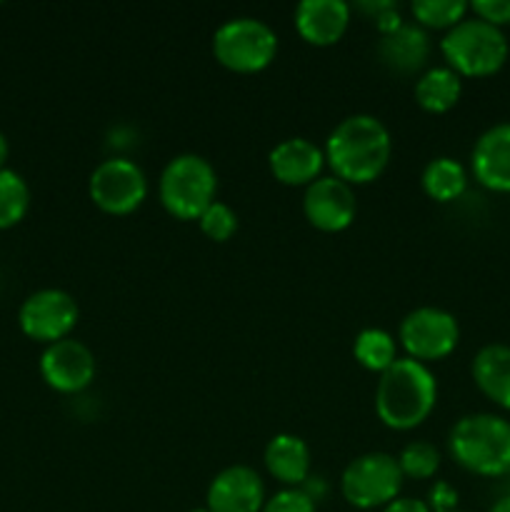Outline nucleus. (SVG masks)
<instances>
[{"label": "nucleus", "mask_w": 510, "mask_h": 512, "mask_svg": "<svg viewBox=\"0 0 510 512\" xmlns=\"http://www.w3.org/2000/svg\"><path fill=\"white\" fill-rule=\"evenodd\" d=\"M323 153L335 178L348 185H368L388 168L393 140L383 120L368 113H355L335 125L325 140Z\"/></svg>", "instance_id": "f257e3e1"}, {"label": "nucleus", "mask_w": 510, "mask_h": 512, "mask_svg": "<svg viewBox=\"0 0 510 512\" xmlns=\"http://www.w3.org/2000/svg\"><path fill=\"white\" fill-rule=\"evenodd\" d=\"M438 403V380L425 363L398 358L375 385V415L390 430H413L430 418Z\"/></svg>", "instance_id": "f03ea898"}, {"label": "nucleus", "mask_w": 510, "mask_h": 512, "mask_svg": "<svg viewBox=\"0 0 510 512\" xmlns=\"http://www.w3.org/2000/svg\"><path fill=\"white\" fill-rule=\"evenodd\" d=\"M455 463L483 478L510 473V423L493 413L463 415L448 435Z\"/></svg>", "instance_id": "7ed1b4c3"}, {"label": "nucleus", "mask_w": 510, "mask_h": 512, "mask_svg": "<svg viewBox=\"0 0 510 512\" xmlns=\"http://www.w3.org/2000/svg\"><path fill=\"white\" fill-rule=\"evenodd\" d=\"M218 195V173L203 155L180 153L165 163L158 198L175 220H198Z\"/></svg>", "instance_id": "20e7f679"}, {"label": "nucleus", "mask_w": 510, "mask_h": 512, "mask_svg": "<svg viewBox=\"0 0 510 512\" xmlns=\"http://www.w3.org/2000/svg\"><path fill=\"white\" fill-rule=\"evenodd\" d=\"M440 53L460 78H485L498 73L508 60V40L495 25L480 18H463L440 40Z\"/></svg>", "instance_id": "39448f33"}, {"label": "nucleus", "mask_w": 510, "mask_h": 512, "mask_svg": "<svg viewBox=\"0 0 510 512\" xmlns=\"http://www.w3.org/2000/svg\"><path fill=\"white\" fill-rule=\"evenodd\" d=\"M213 55L233 73H260L278 55V33L260 18H230L213 33Z\"/></svg>", "instance_id": "423d86ee"}, {"label": "nucleus", "mask_w": 510, "mask_h": 512, "mask_svg": "<svg viewBox=\"0 0 510 512\" xmlns=\"http://www.w3.org/2000/svg\"><path fill=\"white\" fill-rule=\"evenodd\" d=\"M403 473L395 455L365 453L350 460L340 475V493L345 503L358 510L385 508L400 498Z\"/></svg>", "instance_id": "0eeeda50"}, {"label": "nucleus", "mask_w": 510, "mask_h": 512, "mask_svg": "<svg viewBox=\"0 0 510 512\" xmlns=\"http://www.w3.org/2000/svg\"><path fill=\"white\" fill-rule=\"evenodd\" d=\"M88 195L108 215H130L148 198V178L135 160L113 155L90 173Z\"/></svg>", "instance_id": "6e6552de"}, {"label": "nucleus", "mask_w": 510, "mask_h": 512, "mask_svg": "<svg viewBox=\"0 0 510 512\" xmlns=\"http://www.w3.org/2000/svg\"><path fill=\"white\" fill-rule=\"evenodd\" d=\"M398 340L408 358L418 363H433L443 360L458 348L460 325L453 313L435 305L415 308L400 320Z\"/></svg>", "instance_id": "1a4fd4ad"}, {"label": "nucleus", "mask_w": 510, "mask_h": 512, "mask_svg": "<svg viewBox=\"0 0 510 512\" xmlns=\"http://www.w3.org/2000/svg\"><path fill=\"white\" fill-rule=\"evenodd\" d=\"M80 308L70 293L60 288L35 290L23 300L18 310V325L25 338L35 343L53 345L58 340L70 338L78 325Z\"/></svg>", "instance_id": "9d476101"}, {"label": "nucleus", "mask_w": 510, "mask_h": 512, "mask_svg": "<svg viewBox=\"0 0 510 512\" xmlns=\"http://www.w3.org/2000/svg\"><path fill=\"white\" fill-rule=\"evenodd\" d=\"M95 373H98V365H95L93 350L75 338L45 345L40 355V375L55 393H83L95 380Z\"/></svg>", "instance_id": "9b49d317"}, {"label": "nucleus", "mask_w": 510, "mask_h": 512, "mask_svg": "<svg viewBox=\"0 0 510 512\" xmlns=\"http://www.w3.org/2000/svg\"><path fill=\"white\" fill-rule=\"evenodd\" d=\"M303 213L305 220L323 233H340L350 228L358 213L353 185L335 175H320L315 183L305 188Z\"/></svg>", "instance_id": "f8f14e48"}, {"label": "nucleus", "mask_w": 510, "mask_h": 512, "mask_svg": "<svg viewBox=\"0 0 510 512\" xmlns=\"http://www.w3.org/2000/svg\"><path fill=\"white\" fill-rule=\"evenodd\" d=\"M265 485L250 465H228L208 485L205 508L210 512H260L265 505Z\"/></svg>", "instance_id": "ddd939ff"}, {"label": "nucleus", "mask_w": 510, "mask_h": 512, "mask_svg": "<svg viewBox=\"0 0 510 512\" xmlns=\"http://www.w3.org/2000/svg\"><path fill=\"white\" fill-rule=\"evenodd\" d=\"M470 170L483 188L510 193V120L490 125L475 140Z\"/></svg>", "instance_id": "4468645a"}, {"label": "nucleus", "mask_w": 510, "mask_h": 512, "mask_svg": "<svg viewBox=\"0 0 510 512\" xmlns=\"http://www.w3.org/2000/svg\"><path fill=\"white\" fill-rule=\"evenodd\" d=\"M300 38L315 48L335 45L350 25V5L345 0H303L293 13Z\"/></svg>", "instance_id": "2eb2a0df"}, {"label": "nucleus", "mask_w": 510, "mask_h": 512, "mask_svg": "<svg viewBox=\"0 0 510 512\" xmlns=\"http://www.w3.org/2000/svg\"><path fill=\"white\" fill-rule=\"evenodd\" d=\"M268 165L278 183L293 185V188H298V185L308 188L323 173L325 153L313 140L288 138L270 150Z\"/></svg>", "instance_id": "dca6fc26"}, {"label": "nucleus", "mask_w": 510, "mask_h": 512, "mask_svg": "<svg viewBox=\"0 0 510 512\" xmlns=\"http://www.w3.org/2000/svg\"><path fill=\"white\" fill-rule=\"evenodd\" d=\"M430 55V40L420 25L400 23L398 28L380 33L378 58L380 63L388 65L393 73L410 75L425 65Z\"/></svg>", "instance_id": "f3484780"}, {"label": "nucleus", "mask_w": 510, "mask_h": 512, "mask_svg": "<svg viewBox=\"0 0 510 512\" xmlns=\"http://www.w3.org/2000/svg\"><path fill=\"white\" fill-rule=\"evenodd\" d=\"M265 468L285 488H300L310 478V448L293 433H278L265 445Z\"/></svg>", "instance_id": "a211bd4d"}, {"label": "nucleus", "mask_w": 510, "mask_h": 512, "mask_svg": "<svg viewBox=\"0 0 510 512\" xmlns=\"http://www.w3.org/2000/svg\"><path fill=\"white\" fill-rule=\"evenodd\" d=\"M473 380L485 398L510 410V345H483L473 358Z\"/></svg>", "instance_id": "6ab92c4d"}, {"label": "nucleus", "mask_w": 510, "mask_h": 512, "mask_svg": "<svg viewBox=\"0 0 510 512\" xmlns=\"http://www.w3.org/2000/svg\"><path fill=\"white\" fill-rule=\"evenodd\" d=\"M415 103L425 110V113H448L450 108H455L463 95V80L448 65H435L428 68L425 73L418 75L415 80Z\"/></svg>", "instance_id": "aec40b11"}, {"label": "nucleus", "mask_w": 510, "mask_h": 512, "mask_svg": "<svg viewBox=\"0 0 510 512\" xmlns=\"http://www.w3.org/2000/svg\"><path fill=\"white\" fill-rule=\"evenodd\" d=\"M420 183H423L428 198L438 200V203H450V200L460 198L465 193L468 173H465V168L455 158L440 155V158H433L425 165Z\"/></svg>", "instance_id": "412c9836"}, {"label": "nucleus", "mask_w": 510, "mask_h": 512, "mask_svg": "<svg viewBox=\"0 0 510 512\" xmlns=\"http://www.w3.org/2000/svg\"><path fill=\"white\" fill-rule=\"evenodd\" d=\"M353 355L370 373H385L398 360L395 338L383 328H365L355 335Z\"/></svg>", "instance_id": "4be33fe9"}, {"label": "nucleus", "mask_w": 510, "mask_h": 512, "mask_svg": "<svg viewBox=\"0 0 510 512\" xmlns=\"http://www.w3.org/2000/svg\"><path fill=\"white\" fill-rule=\"evenodd\" d=\"M30 208V188L15 170H0V230H8L25 218Z\"/></svg>", "instance_id": "5701e85b"}, {"label": "nucleus", "mask_w": 510, "mask_h": 512, "mask_svg": "<svg viewBox=\"0 0 510 512\" xmlns=\"http://www.w3.org/2000/svg\"><path fill=\"white\" fill-rule=\"evenodd\" d=\"M468 10L470 3H465V0H415L410 5L415 25H420V28L445 30V33L450 28H455L465 18Z\"/></svg>", "instance_id": "b1692460"}, {"label": "nucleus", "mask_w": 510, "mask_h": 512, "mask_svg": "<svg viewBox=\"0 0 510 512\" xmlns=\"http://www.w3.org/2000/svg\"><path fill=\"white\" fill-rule=\"evenodd\" d=\"M398 465L403 478L430 480L440 468V453L428 440H413L400 450Z\"/></svg>", "instance_id": "393cba45"}, {"label": "nucleus", "mask_w": 510, "mask_h": 512, "mask_svg": "<svg viewBox=\"0 0 510 512\" xmlns=\"http://www.w3.org/2000/svg\"><path fill=\"white\" fill-rule=\"evenodd\" d=\"M198 225L200 230H203L205 238L215 240V243H225V240L233 238L235 230H238V213H235L228 203L215 200V203L200 215Z\"/></svg>", "instance_id": "a878e982"}, {"label": "nucleus", "mask_w": 510, "mask_h": 512, "mask_svg": "<svg viewBox=\"0 0 510 512\" xmlns=\"http://www.w3.org/2000/svg\"><path fill=\"white\" fill-rule=\"evenodd\" d=\"M260 512H318V508L303 488H283L265 500Z\"/></svg>", "instance_id": "bb28decb"}, {"label": "nucleus", "mask_w": 510, "mask_h": 512, "mask_svg": "<svg viewBox=\"0 0 510 512\" xmlns=\"http://www.w3.org/2000/svg\"><path fill=\"white\" fill-rule=\"evenodd\" d=\"M470 10H473L475 18L485 20L495 28L510 23V0H475V3H470Z\"/></svg>", "instance_id": "cd10ccee"}, {"label": "nucleus", "mask_w": 510, "mask_h": 512, "mask_svg": "<svg viewBox=\"0 0 510 512\" xmlns=\"http://www.w3.org/2000/svg\"><path fill=\"white\" fill-rule=\"evenodd\" d=\"M428 508L430 512H455L458 510V490L450 483H445V480H440V483L430 488Z\"/></svg>", "instance_id": "c85d7f7f"}, {"label": "nucleus", "mask_w": 510, "mask_h": 512, "mask_svg": "<svg viewBox=\"0 0 510 512\" xmlns=\"http://www.w3.org/2000/svg\"><path fill=\"white\" fill-rule=\"evenodd\" d=\"M383 512H430L428 503L418 498H395L393 503H388Z\"/></svg>", "instance_id": "c756f323"}, {"label": "nucleus", "mask_w": 510, "mask_h": 512, "mask_svg": "<svg viewBox=\"0 0 510 512\" xmlns=\"http://www.w3.org/2000/svg\"><path fill=\"white\" fill-rule=\"evenodd\" d=\"M488 512H510V495H503V498L495 500Z\"/></svg>", "instance_id": "7c9ffc66"}, {"label": "nucleus", "mask_w": 510, "mask_h": 512, "mask_svg": "<svg viewBox=\"0 0 510 512\" xmlns=\"http://www.w3.org/2000/svg\"><path fill=\"white\" fill-rule=\"evenodd\" d=\"M8 153H10L8 138H5V135L0 133V170L5 168V160H8Z\"/></svg>", "instance_id": "2f4dec72"}, {"label": "nucleus", "mask_w": 510, "mask_h": 512, "mask_svg": "<svg viewBox=\"0 0 510 512\" xmlns=\"http://www.w3.org/2000/svg\"><path fill=\"white\" fill-rule=\"evenodd\" d=\"M188 512H210L208 508H195V510H188Z\"/></svg>", "instance_id": "473e14b6"}, {"label": "nucleus", "mask_w": 510, "mask_h": 512, "mask_svg": "<svg viewBox=\"0 0 510 512\" xmlns=\"http://www.w3.org/2000/svg\"><path fill=\"white\" fill-rule=\"evenodd\" d=\"M455 512H463V510H455Z\"/></svg>", "instance_id": "72a5a7b5"}]
</instances>
